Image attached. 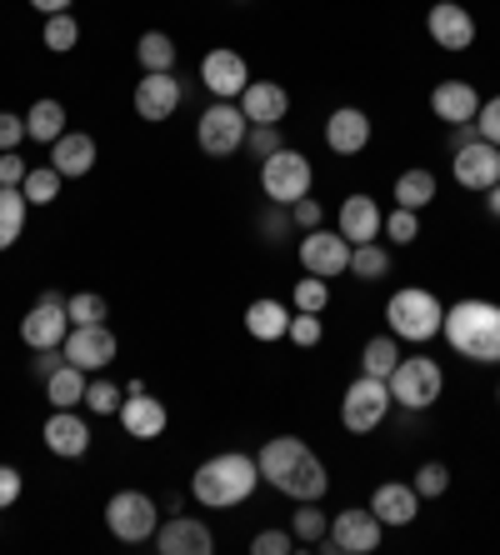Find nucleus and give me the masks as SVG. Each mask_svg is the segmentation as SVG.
<instances>
[{"mask_svg":"<svg viewBox=\"0 0 500 555\" xmlns=\"http://www.w3.org/2000/svg\"><path fill=\"white\" fill-rule=\"evenodd\" d=\"M291 220H295V225H300V231H316V225H321V220H325V210L316 206V201H306V195H300V201H295V206H291Z\"/></svg>","mask_w":500,"mask_h":555,"instance_id":"obj_48","label":"nucleus"},{"mask_svg":"<svg viewBox=\"0 0 500 555\" xmlns=\"http://www.w3.org/2000/svg\"><path fill=\"white\" fill-rule=\"evenodd\" d=\"M21 141H30V135H26V116H11V111H0V151H15Z\"/></svg>","mask_w":500,"mask_h":555,"instance_id":"obj_47","label":"nucleus"},{"mask_svg":"<svg viewBox=\"0 0 500 555\" xmlns=\"http://www.w3.org/2000/svg\"><path fill=\"white\" fill-rule=\"evenodd\" d=\"M26 170L30 166L15 151H0V185H21V181H26Z\"/></svg>","mask_w":500,"mask_h":555,"instance_id":"obj_50","label":"nucleus"},{"mask_svg":"<svg viewBox=\"0 0 500 555\" xmlns=\"http://www.w3.org/2000/svg\"><path fill=\"white\" fill-rule=\"evenodd\" d=\"M390 405H396L390 401V386L375 380V375H360V380H350L346 401H341V421H346V430H356V436H371L385 415H390Z\"/></svg>","mask_w":500,"mask_h":555,"instance_id":"obj_10","label":"nucleus"},{"mask_svg":"<svg viewBox=\"0 0 500 555\" xmlns=\"http://www.w3.org/2000/svg\"><path fill=\"white\" fill-rule=\"evenodd\" d=\"M166 405L155 401V396H145V390H136V396H126L120 401V426H126V436L136 440H155L161 430H166Z\"/></svg>","mask_w":500,"mask_h":555,"instance_id":"obj_24","label":"nucleus"},{"mask_svg":"<svg viewBox=\"0 0 500 555\" xmlns=\"http://www.w3.org/2000/svg\"><path fill=\"white\" fill-rule=\"evenodd\" d=\"M371 511L381 516V526H411L415 511H421V495L406 480H385V486H375Z\"/></svg>","mask_w":500,"mask_h":555,"instance_id":"obj_25","label":"nucleus"},{"mask_svg":"<svg viewBox=\"0 0 500 555\" xmlns=\"http://www.w3.org/2000/svg\"><path fill=\"white\" fill-rule=\"evenodd\" d=\"M21 501V470L15 465H0V511H11Z\"/></svg>","mask_w":500,"mask_h":555,"instance_id":"obj_49","label":"nucleus"},{"mask_svg":"<svg viewBox=\"0 0 500 555\" xmlns=\"http://www.w3.org/2000/svg\"><path fill=\"white\" fill-rule=\"evenodd\" d=\"M385 386H390V401L406 405V411H431L440 401V386H446V375L431 356H400L396 371L385 375Z\"/></svg>","mask_w":500,"mask_h":555,"instance_id":"obj_4","label":"nucleus"},{"mask_svg":"<svg viewBox=\"0 0 500 555\" xmlns=\"http://www.w3.org/2000/svg\"><path fill=\"white\" fill-rule=\"evenodd\" d=\"M295 310H316L321 315L325 310V300H331V281H321V275H310V281H300L295 285Z\"/></svg>","mask_w":500,"mask_h":555,"instance_id":"obj_42","label":"nucleus"},{"mask_svg":"<svg viewBox=\"0 0 500 555\" xmlns=\"http://www.w3.org/2000/svg\"><path fill=\"white\" fill-rule=\"evenodd\" d=\"M61 365H65V350H36V365H30V371H36V380H46V375L61 371Z\"/></svg>","mask_w":500,"mask_h":555,"instance_id":"obj_51","label":"nucleus"},{"mask_svg":"<svg viewBox=\"0 0 500 555\" xmlns=\"http://www.w3.org/2000/svg\"><path fill=\"white\" fill-rule=\"evenodd\" d=\"M260 231H266L270 241H281V235H285V216H266V220H260Z\"/></svg>","mask_w":500,"mask_h":555,"instance_id":"obj_53","label":"nucleus"},{"mask_svg":"<svg viewBox=\"0 0 500 555\" xmlns=\"http://www.w3.org/2000/svg\"><path fill=\"white\" fill-rule=\"evenodd\" d=\"M325 145H331L335 155H360L371 145V116L356 111V105L331 111V120H325Z\"/></svg>","mask_w":500,"mask_h":555,"instance_id":"obj_19","label":"nucleus"},{"mask_svg":"<svg viewBox=\"0 0 500 555\" xmlns=\"http://www.w3.org/2000/svg\"><path fill=\"white\" fill-rule=\"evenodd\" d=\"M241 111L251 126H281L285 111H291V95L281 86H270V80H251L241 91Z\"/></svg>","mask_w":500,"mask_h":555,"instance_id":"obj_23","label":"nucleus"},{"mask_svg":"<svg viewBox=\"0 0 500 555\" xmlns=\"http://www.w3.org/2000/svg\"><path fill=\"white\" fill-rule=\"evenodd\" d=\"M300 266H306V275H321V281H335V275L350 271V241L341 231H306V241H300Z\"/></svg>","mask_w":500,"mask_h":555,"instance_id":"obj_12","label":"nucleus"},{"mask_svg":"<svg viewBox=\"0 0 500 555\" xmlns=\"http://www.w3.org/2000/svg\"><path fill=\"white\" fill-rule=\"evenodd\" d=\"M396 361H400V340L396 336H375V340H366V350H360V375L385 380V375L396 371Z\"/></svg>","mask_w":500,"mask_h":555,"instance_id":"obj_31","label":"nucleus"},{"mask_svg":"<svg viewBox=\"0 0 500 555\" xmlns=\"http://www.w3.org/2000/svg\"><path fill=\"white\" fill-rule=\"evenodd\" d=\"M61 181H65V176L55 166H30L26 181H21V191H26L30 206H51L55 195H61Z\"/></svg>","mask_w":500,"mask_h":555,"instance_id":"obj_35","label":"nucleus"},{"mask_svg":"<svg viewBox=\"0 0 500 555\" xmlns=\"http://www.w3.org/2000/svg\"><path fill=\"white\" fill-rule=\"evenodd\" d=\"M381 235H390L396 246H411L415 235H421V210H406V206H396V210H390V216H385Z\"/></svg>","mask_w":500,"mask_h":555,"instance_id":"obj_39","label":"nucleus"},{"mask_svg":"<svg viewBox=\"0 0 500 555\" xmlns=\"http://www.w3.org/2000/svg\"><path fill=\"white\" fill-rule=\"evenodd\" d=\"M245 145H251V155H256V160H266V155L281 151V130H275V126H251V130H245Z\"/></svg>","mask_w":500,"mask_h":555,"instance_id":"obj_44","label":"nucleus"},{"mask_svg":"<svg viewBox=\"0 0 500 555\" xmlns=\"http://www.w3.org/2000/svg\"><path fill=\"white\" fill-rule=\"evenodd\" d=\"M70 336V315H65V296L61 291H40L30 315L21 321V340L30 350H61Z\"/></svg>","mask_w":500,"mask_h":555,"instance_id":"obj_11","label":"nucleus"},{"mask_svg":"<svg viewBox=\"0 0 500 555\" xmlns=\"http://www.w3.org/2000/svg\"><path fill=\"white\" fill-rule=\"evenodd\" d=\"M26 135L40 145H55L65 135V105L61 101H36L26 111Z\"/></svg>","mask_w":500,"mask_h":555,"instance_id":"obj_30","label":"nucleus"},{"mask_svg":"<svg viewBox=\"0 0 500 555\" xmlns=\"http://www.w3.org/2000/svg\"><path fill=\"white\" fill-rule=\"evenodd\" d=\"M256 486H260V465L241 451L210 455V461L195 465V476H191V495L201 505H210V511H226V505L251 501Z\"/></svg>","mask_w":500,"mask_h":555,"instance_id":"obj_3","label":"nucleus"},{"mask_svg":"<svg viewBox=\"0 0 500 555\" xmlns=\"http://www.w3.org/2000/svg\"><path fill=\"white\" fill-rule=\"evenodd\" d=\"M61 350L65 361L80 365V371H105L116 361V336H111V325H70Z\"/></svg>","mask_w":500,"mask_h":555,"instance_id":"obj_15","label":"nucleus"},{"mask_svg":"<svg viewBox=\"0 0 500 555\" xmlns=\"http://www.w3.org/2000/svg\"><path fill=\"white\" fill-rule=\"evenodd\" d=\"M381 516L375 511H341V516L331 520V530H325L321 541H316V551H331V555H371L375 545H381Z\"/></svg>","mask_w":500,"mask_h":555,"instance_id":"obj_8","label":"nucleus"},{"mask_svg":"<svg viewBox=\"0 0 500 555\" xmlns=\"http://www.w3.org/2000/svg\"><path fill=\"white\" fill-rule=\"evenodd\" d=\"M390 271V250L381 241H366V246H350V275L356 281H381Z\"/></svg>","mask_w":500,"mask_h":555,"instance_id":"obj_34","label":"nucleus"},{"mask_svg":"<svg viewBox=\"0 0 500 555\" xmlns=\"http://www.w3.org/2000/svg\"><path fill=\"white\" fill-rule=\"evenodd\" d=\"M496 401H500V390H496Z\"/></svg>","mask_w":500,"mask_h":555,"instance_id":"obj_56","label":"nucleus"},{"mask_svg":"<svg viewBox=\"0 0 500 555\" xmlns=\"http://www.w3.org/2000/svg\"><path fill=\"white\" fill-rule=\"evenodd\" d=\"M245 331L256 340H285L291 336V310L281 306V300H251L245 306Z\"/></svg>","mask_w":500,"mask_h":555,"instance_id":"obj_27","label":"nucleus"},{"mask_svg":"<svg viewBox=\"0 0 500 555\" xmlns=\"http://www.w3.org/2000/svg\"><path fill=\"white\" fill-rule=\"evenodd\" d=\"M136 116L151 120V126H161V120H170L180 111V80L176 70H145V80L136 86Z\"/></svg>","mask_w":500,"mask_h":555,"instance_id":"obj_14","label":"nucleus"},{"mask_svg":"<svg viewBox=\"0 0 500 555\" xmlns=\"http://www.w3.org/2000/svg\"><path fill=\"white\" fill-rule=\"evenodd\" d=\"M155 551L161 555H210L216 551V535H210L206 520L191 516H170L155 526Z\"/></svg>","mask_w":500,"mask_h":555,"instance_id":"obj_16","label":"nucleus"},{"mask_svg":"<svg viewBox=\"0 0 500 555\" xmlns=\"http://www.w3.org/2000/svg\"><path fill=\"white\" fill-rule=\"evenodd\" d=\"M46 446H51V455H61V461H80V455L90 451V426L80 421L76 411H55L51 421H46Z\"/></svg>","mask_w":500,"mask_h":555,"instance_id":"obj_22","label":"nucleus"},{"mask_svg":"<svg viewBox=\"0 0 500 555\" xmlns=\"http://www.w3.org/2000/svg\"><path fill=\"white\" fill-rule=\"evenodd\" d=\"M480 141V130H475V120H465V126H450V151H461V145Z\"/></svg>","mask_w":500,"mask_h":555,"instance_id":"obj_52","label":"nucleus"},{"mask_svg":"<svg viewBox=\"0 0 500 555\" xmlns=\"http://www.w3.org/2000/svg\"><path fill=\"white\" fill-rule=\"evenodd\" d=\"M381 225H385V216H381V206H375L371 195H346V201H341V220H335V231L346 235L350 246L375 241V235H381Z\"/></svg>","mask_w":500,"mask_h":555,"instance_id":"obj_21","label":"nucleus"},{"mask_svg":"<svg viewBox=\"0 0 500 555\" xmlns=\"http://www.w3.org/2000/svg\"><path fill=\"white\" fill-rule=\"evenodd\" d=\"M136 61H141V70H176V40L166 30H145L136 46Z\"/></svg>","mask_w":500,"mask_h":555,"instance_id":"obj_33","label":"nucleus"},{"mask_svg":"<svg viewBox=\"0 0 500 555\" xmlns=\"http://www.w3.org/2000/svg\"><path fill=\"white\" fill-rule=\"evenodd\" d=\"M201 86H206L216 101H241V91L251 86V70L235 51H210L201 61Z\"/></svg>","mask_w":500,"mask_h":555,"instance_id":"obj_17","label":"nucleus"},{"mask_svg":"<svg viewBox=\"0 0 500 555\" xmlns=\"http://www.w3.org/2000/svg\"><path fill=\"white\" fill-rule=\"evenodd\" d=\"M40 40H46V51H55V55L76 51V40H80L76 15H70V11H61V15H46V30H40Z\"/></svg>","mask_w":500,"mask_h":555,"instance_id":"obj_36","label":"nucleus"},{"mask_svg":"<svg viewBox=\"0 0 500 555\" xmlns=\"http://www.w3.org/2000/svg\"><path fill=\"white\" fill-rule=\"evenodd\" d=\"M385 321H390V336L396 340H431L440 336V321H446V306H440L431 291H396L390 306H385Z\"/></svg>","mask_w":500,"mask_h":555,"instance_id":"obj_5","label":"nucleus"},{"mask_svg":"<svg viewBox=\"0 0 500 555\" xmlns=\"http://www.w3.org/2000/svg\"><path fill=\"white\" fill-rule=\"evenodd\" d=\"M195 145L206 155H216V160L235 155L245 145V111L235 101H216L206 116L195 120Z\"/></svg>","mask_w":500,"mask_h":555,"instance_id":"obj_9","label":"nucleus"},{"mask_svg":"<svg viewBox=\"0 0 500 555\" xmlns=\"http://www.w3.org/2000/svg\"><path fill=\"white\" fill-rule=\"evenodd\" d=\"M251 551H256V555H291L295 551V535H285V530H260L256 541H251Z\"/></svg>","mask_w":500,"mask_h":555,"instance_id":"obj_46","label":"nucleus"},{"mask_svg":"<svg viewBox=\"0 0 500 555\" xmlns=\"http://www.w3.org/2000/svg\"><path fill=\"white\" fill-rule=\"evenodd\" d=\"M291 340L295 346H321V315L316 310H300V315H291Z\"/></svg>","mask_w":500,"mask_h":555,"instance_id":"obj_43","label":"nucleus"},{"mask_svg":"<svg viewBox=\"0 0 500 555\" xmlns=\"http://www.w3.org/2000/svg\"><path fill=\"white\" fill-rule=\"evenodd\" d=\"M486 195H490V201H486V206H490V216H496V220H500V181H496V185H490V191H486Z\"/></svg>","mask_w":500,"mask_h":555,"instance_id":"obj_55","label":"nucleus"},{"mask_svg":"<svg viewBox=\"0 0 500 555\" xmlns=\"http://www.w3.org/2000/svg\"><path fill=\"white\" fill-rule=\"evenodd\" d=\"M120 401H126V390L116 380H90L86 386V405L95 415H120Z\"/></svg>","mask_w":500,"mask_h":555,"instance_id":"obj_41","label":"nucleus"},{"mask_svg":"<svg viewBox=\"0 0 500 555\" xmlns=\"http://www.w3.org/2000/svg\"><path fill=\"white\" fill-rule=\"evenodd\" d=\"M431 111L446 126H465V120L480 116V91H475L471 80H440L436 91H431Z\"/></svg>","mask_w":500,"mask_h":555,"instance_id":"obj_20","label":"nucleus"},{"mask_svg":"<svg viewBox=\"0 0 500 555\" xmlns=\"http://www.w3.org/2000/svg\"><path fill=\"white\" fill-rule=\"evenodd\" d=\"M40 15H61V11H70V0H30Z\"/></svg>","mask_w":500,"mask_h":555,"instance_id":"obj_54","label":"nucleus"},{"mask_svg":"<svg viewBox=\"0 0 500 555\" xmlns=\"http://www.w3.org/2000/svg\"><path fill=\"white\" fill-rule=\"evenodd\" d=\"M65 315H70V325H105L111 306H105V296L80 291V296H65Z\"/></svg>","mask_w":500,"mask_h":555,"instance_id":"obj_38","label":"nucleus"},{"mask_svg":"<svg viewBox=\"0 0 500 555\" xmlns=\"http://www.w3.org/2000/svg\"><path fill=\"white\" fill-rule=\"evenodd\" d=\"M51 166L61 170L65 181H76V176H90V166H95V141H90L86 130H65L61 141L51 145Z\"/></svg>","mask_w":500,"mask_h":555,"instance_id":"obj_26","label":"nucleus"},{"mask_svg":"<svg viewBox=\"0 0 500 555\" xmlns=\"http://www.w3.org/2000/svg\"><path fill=\"white\" fill-rule=\"evenodd\" d=\"M425 30H431V40H436L440 51H465L475 40V21L465 5H456V0H436L431 5V15H425Z\"/></svg>","mask_w":500,"mask_h":555,"instance_id":"obj_18","label":"nucleus"},{"mask_svg":"<svg viewBox=\"0 0 500 555\" xmlns=\"http://www.w3.org/2000/svg\"><path fill=\"white\" fill-rule=\"evenodd\" d=\"M105 526L111 535L126 545H141V541H155V526H161V511H155L151 495L141 491H116L105 501Z\"/></svg>","mask_w":500,"mask_h":555,"instance_id":"obj_7","label":"nucleus"},{"mask_svg":"<svg viewBox=\"0 0 500 555\" xmlns=\"http://www.w3.org/2000/svg\"><path fill=\"white\" fill-rule=\"evenodd\" d=\"M46 401L55 405V411H76V405H86V371L80 365L65 361L61 371L46 375Z\"/></svg>","mask_w":500,"mask_h":555,"instance_id":"obj_28","label":"nucleus"},{"mask_svg":"<svg viewBox=\"0 0 500 555\" xmlns=\"http://www.w3.org/2000/svg\"><path fill=\"white\" fill-rule=\"evenodd\" d=\"M450 170H456V185H465V191H490L500 181V145H461V151H450Z\"/></svg>","mask_w":500,"mask_h":555,"instance_id":"obj_13","label":"nucleus"},{"mask_svg":"<svg viewBox=\"0 0 500 555\" xmlns=\"http://www.w3.org/2000/svg\"><path fill=\"white\" fill-rule=\"evenodd\" d=\"M415 495H421V501H436V495H446L450 491V470L440 461H425L421 470H415Z\"/></svg>","mask_w":500,"mask_h":555,"instance_id":"obj_40","label":"nucleus"},{"mask_svg":"<svg viewBox=\"0 0 500 555\" xmlns=\"http://www.w3.org/2000/svg\"><path fill=\"white\" fill-rule=\"evenodd\" d=\"M310 181H316V170H310V160L300 151H291V145H281L275 155L260 160V191L285 210H291L300 195H310Z\"/></svg>","mask_w":500,"mask_h":555,"instance_id":"obj_6","label":"nucleus"},{"mask_svg":"<svg viewBox=\"0 0 500 555\" xmlns=\"http://www.w3.org/2000/svg\"><path fill=\"white\" fill-rule=\"evenodd\" d=\"M440 336L461 361L475 365H500V306L490 300H456L440 321Z\"/></svg>","mask_w":500,"mask_h":555,"instance_id":"obj_2","label":"nucleus"},{"mask_svg":"<svg viewBox=\"0 0 500 555\" xmlns=\"http://www.w3.org/2000/svg\"><path fill=\"white\" fill-rule=\"evenodd\" d=\"M256 465H260V480H270V486H275L281 495H291L295 505H300V501H321L325 486H331L321 455L310 451L300 436L266 440V446H260V455H256Z\"/></svg>","mask_w":500,"mask_h":555,"instance_id":"obj_1","label":"nucleus"},{"mask_svg":"<svg viewBox=\"0 0 500 555\" xmlns=\"http://www.w3.org/2000/svg\"><path fill=\"white\" fill-rule=\"evenodd\" d=\"M436 201V176L431 170H406L396 181V206H406V210H425Z\"/></svg>","mask_w":500,"mask_h":555,"instance_id":"obj_32","label":"nucleus"},{"mask_svg":"<svg viewBox=\"0 0 500 555\" xmlns=\"http://www.w3.org/2000/svg\"><path fill=\"white\" fill-rule=\"evenodd\" d=\"M475 130H480V141L500 145V95L480 101V116H475Z\"/></svg>","mask_w":500,"mask_h":555,"instance_id":"obj_45","label":"nucleus"},{"mask_svg":"<svg viewBox=\"0 0 500 555\" xmlns=\"http://www.w3.org/2000/svg\"><path fill=\"white\" fill-rule=\"evenodd\" d=\"M26 191L21 185H0V250H11L15 241H21V231H26Z\"/></svg>","mask_w":500,"mask_h":555,"instance_id":"obj_29","label":"nucleus"},{"mask_svg":"<svg viewBox=\"0 0 500 555\" xmlns=\"http://www.w3.org/2000/svg\"><path fill=\"white\" fill-rule=\"evenodd\" d=\"M291 520H295V526H291L295 530V545H316L325 530H331V516H325L316 501H300V511H295Z\"/></svg>","mask_w":500,"mask_h":555,"instance_id":"obj_37","label":"nucleus"}]
</instances>
